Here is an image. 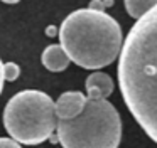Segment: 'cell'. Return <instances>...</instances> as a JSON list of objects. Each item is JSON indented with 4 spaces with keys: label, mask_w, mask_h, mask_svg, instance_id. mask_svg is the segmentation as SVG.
<instances>
[{
    "label": "cell",
    "mask_w": 157,
    "mask_h": 148,
    "mask_svg": "<svg viewBox=\"0 0 157 148\" xmlns=\"http://www.w3.org/2000/svg\"><path fill=\"white\" fill-rule=\"evenodd\" d=\"M41 61L46 69L52 71V72H59V71H64L69 66L71 57L68 56V52L64 50V47L61 44H52V46H48L42 50Z\"/></svg>",
    "instance_id": "7"
},
{
    "label": "cell",
    "mask_w": 157,
    "mask_h": 148,
    "mask_svg": "<svg viewBox=\"0 0 157 148\" xmlns=\"http://www.w3.org/2000/svg\"><path fill=\"white\" fill-rule=\"evenodd\" d=\"M0 148H22L21 145H19L17 140H14V138H0Z\"/></svg>",
    "instance_id": "10"
},
{
    "label": "cell",
    "mask_w": 157,
    "mask_h": 148,
    "mask_svg": "<svg viewBox=\"0 0 157 148\" xmlns=\"http://www.w3.org/2000/svg\"><path fill=\"white\" fill-rule=\"evenodd\" d=\"M88 98L85 96L79 91H68V93H63L61 96L56 101V114H58L59 120H71L76 118L79 113L83 111Z\"/></svg>",
    "instance_id": "5"
},
{
    "label": "cell",
    "mask_w": 157,
    "mask_h": 148,
    "mask_svg": "<svg viewBox=\"0 0 157 148\" xmlns=\"http://www.w3.org/2000/svg\"><path fill=\"white\" fill-rule=\"evenodd\" d=\"M19 76H21V67L15 62H5L4 64V79L5 81L12 83V81H15Z\"/></svg>",
    "instance_id": "9"
},
{
    "label": "cell",
    "mask_w": 157,
    "mask_h": 148,
    "mask_svg": "<svg viewBox=\"0 0 157 148\" xmlns=\"http://www.w3.org/2000/svg\"><path fill=\"white\" fill-rule=\"evenodd\" d=\"M4 3H17V2H21V0H2Z\"/></svg>",
    "instance_id": "12"
},
{
    "label": "cell",
    "mask_w": 157,
    "mask_h": 148,
    "mask_svg": "<svg viewBox=\"0 0 157 148\" xmlns=\"http://www.w3.org/2000/svg\"><path fill=\"white\" fill-rule=\"evenodd\" d=\"M118 84L132 116L157 143V5L137 19L123 40Z\"/></svg>",
    "instance_id": "1"
},
{
    "label": "cell",
    "mask_w": 157,
    "mask_h": 148,
    "mask_svg": "<svg viewBox=\"0 0 157 148\" xmlns=\"http://www.w3.org/2000/svg\"><path fill=\"white\" fill-rule=\"evenodd\" d=\"M56 104L51 96L37 89L14 94L4 109V126L14 140L24 145H39L58 128Z\"/></svg>",
    "instance_id": "4"
},
{
    "label": "cell",
    "mask_w": 157,
    "mask_h": 148,
    "mask_svg": "<svg viewBox=\"0 0 157 148\" xmlns=\"http://www.w3.org/2000/svg\"><path fill=\"white\" fill-rule=\"evenodd\" d=\"M59 40L75 64L83 69L106 67L122 49V29L105 10L79 9L59 27Z\"/></svg>",
    "instance_id": "2"
},
{
    "label": "cell",
    "mask_w": 157,
    "mask_h": 148,
    "mask_svg": "<svg viewBox=\"0 0 157 148\" xmlns=\"http://www.w3.org/2000/svg\"><path fill=\"white\" fill-rule=\"evenodd\" d=\"M58 141L63 148H117L122 120L110 101L88 98L76 118L58 121Z\"/></svg>",
    "instance_id": "3"
},
{
    "label": "cell",
    "mask_w": 157,
    "mask_h": 148,
    "mask_svg": "<svg viewBox=\"0 0 157 148\" xmlns=\"http://www.w3.org/2000/svg\"><path fill=\"white\" fill-rule=\"evenodd\" d=\"M86 93H88V98L91 99H106L110 94L115 89V84H113V79L105 72H96L90 74L86 77Z\"/></svg>",
    "instance_id": "6"
},
{
    "label": "cell",
    "mask_w": 157,
    "mask_h": 148,
    "mask_svg": "<svg viewBox=\"0 0 157 148\" xmlns=\"http://www.w3.org/2000/svg\"><path fill=\"white\" fill-rule=\"evenodd\" d=\"M46 32H48V35H52V34H54V29H52V27H49V29L46 30Z\"/></svg>",
    "instance_id": "13"
},
{
    "label": "cell",
    "mask_w": 157,
    "mask_h": 148,
    "mask_svg": "<svg viewBox=\"0 0 157 148\" xmlns=\"http://www.w3.org/2000/svg\"><path fill=\"white\" fill-rule=\"evenodd\" d=\"M123 2H125V9L128 15L133 19L144 17L150 9L157 5V0H123Z\"/></svg>",
    "instance_id": "8"
},
{
    "label": "cell",
    "mask_w": 157,
    "mask_h": 148,
    "mask_svg": "<svg viewBox=\"0 0 157 148\" xmlns=\"http://www.w3.org/2000/svg\"><path fill=\"white\" fill-rule=\"evenodd\" d=\"M4 62L0 61V93H2V89H4Z\"/></svg>",
    "instance_id": "11"
}]
</instances>
